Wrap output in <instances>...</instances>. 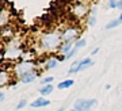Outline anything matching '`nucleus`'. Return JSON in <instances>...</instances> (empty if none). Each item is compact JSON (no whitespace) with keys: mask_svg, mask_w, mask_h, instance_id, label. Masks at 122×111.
<instances>
[{"mask_svg":"<svg viewBox=\"0 0 122 111\" xmlns=\"http://www.w3.org/2000/svg\"><path fill=\"white\" fill-rule=\"evenodd\" d=\"M33 71H37V64H35L34 61H19V62H16V64L14 65L12 75L19 80L23 75L30 73Z\"/></svg>","mask_w":122,"mask_h":111,"instance_id":"nucleus-3","label":"nucleus"},{"mask_svg":"<svg viewBox=\"0 0 122 111\" xmlns=\"http://www.w3.org/2000/svg\"><path fill=\"white\" fill-rule=\"evenodd\" d=\"M73 84H75V81L68 79V80H64V81H61V83H58L57 88H58V90H66V88H71Z\"/></svg>","mask_w":122,"mask_h":111,"instance_id":"nucleus-17","label":"nucleus"},{"mask_svg":"<svg viewBox=\"0 0 122 111\" xmlns=\"http://www.w3.org/2000/svg\"><path fill=\"white\" fill-rule=\"evenodd\" d=\"M117 8L122 12V0H118V3H117Z\"/></svg>","mask_w":122,"mask_h":111,"instance_id":"nucleus-27","label":"nucleus"},{"mask_svg":"<svg viewBox=\"0 0 122 111\" xmlns=\"http://www.w3.org/2000/svg\"><path fill=\"white\" fill-rule=\"evenodd\" d=\"M53 80H54L53 76H48V77H44V79L41 80V83H42V86H48V84H52Z\"/></svg>","mask_w":122,"mask_h":111,"instance_id":"nucleus-23","label":"nucleus"},{"mask_svg":"<svg viewBox=\"0 0 122 111\" xmlns=\"http://www.w3.org/2000/svg\"><path fill=\"white\" fill-rule=\"evenodd\" d=\"M86 43H87V42H86V39L80 38V39H77V41L73 43V46L76 47V49H79V47H84V46H86Z\"/></svg>","mask_w":122,"mask_h":111,"instance_id":"nucleus-21","label":"nucleus"},{"mask_svg":"<svg viewBox=\"0 0 122 111\" xmlns=\"http://www.w3.org/2000/svg\"><path fill=\"white\" fill-rule=\"evenodd\" d=\"M23 47L18 43L16 39H12L11 42L7 45V47L4 49V60L7 61H16V60H20L22 58V54H23Z\"/></svg>","mask_w":122,"mask_h":111,"instance_id":"nucleus-2","label":"nucleus"},{"mask_svg":"<svg viewBox=\"0 0 122 111\" xmlns=\"http://www.w3.org/2000/svg\"><path fill=\"white\" fill-rule=\"evenodd\" d=\"M62 39H61V33L57 31H48L39 37V47L44 51H58Z\"/></svg>","mask_w":122,"mask_h":111,"instance_id":"nucleus-1","label":"nucleus"},{"mask_svg":"<svg viewBox=\"0 0 122 111\" xmlns=\"http://www.w3.org/2000/svg\"><path fill=\"white\" fill-rule=\"evenodd\" d=\"M95 23H96V16H95V8L92 10V12L88 15V18H87V25L88 26H95Z\"/></svg>","mask_w":122,"mask_h":111,"instance_id":"nucleus-20","label":"nucleus"},{"mask_svg":"<svg viewBox=\"0 0 122 111\" xmlns=\"http://www.w3.org/2000/svg\"><path fill=\"white\" fill-rule=\"evenodd\" d=\"M0 33H1V35H3L4 38H12V35H14V31L11 30V27H10V26L3 27V29L0 30Z\"/></svg>","mask_w":122,"mask_h":111,"instance_id":"nucleus-18","label":"nucleus"},{"mask_svg":"<svg viewBox=\"0 0 122 111\" xmlns=\"http://www.w3.org/2000/svg\"><path fill=\"white\" fill-rule=\"evenodd\" d=\"M12 76L14 75H11L10 71H7V69H0V88L10 86V83L12 80Z\"/></svg>","mask_w":122,"mask_h":111,"instance_id":"nucleus-6","label":"nucleus"},{"mask_svg":"<svg viewBox=\"0 0 122 111\" xmlns=\"http://www.w3.org/2000/svg\"><path fill=\"white\" fill-rule=\"evenodd\" d=\"M92 64H94L92 58H84V60H80V65H79V72H80V71H84V69H87L88 66H91Z\"/></svg>","mask_w":122,"mask_h":111,"instance_id":"nucleus-15","label":"nucleus"},{"mask_svg":"<svg viewBox=\"0 0 122 111\" xmlns=\"http://www.w3.org/2000/svg\"><path fill=\"white\" fill-rule=\"evenodd\" d=\"M3 61H4V53H3V51H0V64H1Z\"/></svg>","mask_w":122,"mask_h":111,"instance_id":"nucleus-29","label":"nucleus"},{"mask_svg":"<svg viewBox=\"0 0 122 111\" xmlns=\"http://www.w3.org/2000/svg\"><path fill=\"white\" fill-rule=\"evenodd\" d=\"M122 23V12H121V15L118 18H115V19H113V20H110L107 25L105 26V29L106 30H111V29H114V27H117V26H119Z\"/></svg>","mask_w":122,"mask_h":111,"instance_id":"nucleus-11","label":"nucleus"},{"mask_svg":"<svg viewBox=\"0 0 122 111\" xmlns=\"http://www.w3.org/2000/svg\"><path fill=\"white\" fill-rule=\"evenodd\" d=\"M96 102H98L96 99H88V100H87V104H86V110H90V111H91V108L96 104Z\"/></svg>","mask_w":122,"mask_h":111,"instance_id":"nucleus-22","label":"nucleus"},{"mask_svg":"<svg viewBox=\"0 0 122 111\" xmlns=\"http://www.w3.org/2000/svg\"><path fill=\"white\" fill-rule=\"evenodd\" d=\"M57 64H58L57 57H50V58H48V60H46V62H45V69H53V68H56Z\"/></svg>","mask_w":122,"mask_h":111,"instance_id":"nucleus-14","label":"nucleus"},{"mask_svg":"<svg viewBox=\"0 0 122 111\" xmlns=\"http://www.w3.org/2000/svg\"><path fill=\"white\" fill-rule=\"evenodd\" d=\"M84 111H90V110H84Z\"/></svg>","mask_w":122,"mask_h":111,"instance_id":"nucleus-34","label":"nucleus"},{"mask_svg":"<svg viewBox=\"0 0 122 111\" xmlns=\"http://www.w3.org/2000/svg\"><path fill=\"white\" fill-rule=\"evenodd\" d=\"M79 65H80V60L73 61V64L71 65V68H69V71H68V73H69V75L77 73V72H79Z\"/></svg>","mask_w":122,"mask_h":111,"instance_id":"nucleus-19","label":"nucleus"},{"mask_svg":"<svg viewBox=\"0 0 122 111\" xmlns=\"http://www.w3.org/2000/svg\"><path fill=\"white\" fill-rule=\"evenodd\" d=\"M57 111H64V108H62V107H61V108H58V110Z\"/></svg>","mask_w":122,"mask_h":111,"instance_id":"nucleus-32","label":"nucleus"},{"mask_svg":"<svg viewBox=\"0 0 122 111\" xmlns=\"http://www.w3.org/2000/svg\"><path fill=\"white\" fill-rule=\"evenodd\" d=\"M72 49H73V43L62 42L61 43V46H60V49H58V53H60V56H66Z\"/></svg>","mask_w":122,"mask_h":111,"instance_id":"nucleus-10","label":"nucleus"},{"mask_svg":"<svg viewBox=\"0 0 122 111\" xmlns=\"http://www.w3.org/2000/svg\"><path fill=\"white\" fill-rule=\"evenodd\" d=\"M35 60V53L33 50H25L22 54V58H20V61H34Z\"/></svg>","mask_w":122,"mask_h":111,"instance_id":"nucleus-12","label":"nucleus"},{"mask_svg":"<svg viewBox=\"0 0 122 111\" xmlns=\"http://www.w3.org/2000/svg\"><path fill=\"white\" fill-rule=\"evenodd\" d=\"M50 104V100L48 99H45L44 96H41V98L35 99L34 102H31V107H34V108H39V107H46Z\"/></svg>","mask_w":122,"mask_h":111,"instance_id":"nucleus-9","label":"nucleus"},{"mask_svg":"<svg viewBox=\"0 0 122 111\" xmlns=\"http://www.w3.org/2000/svg\"><path fill=\"white\" fill-rule=\"evenodd\" d=\"M75 3H86V0H73Z\"/></svg>","mask_w":122,"mask_h":111,"instance_id":"nucleus-31","label":"nucleus"},{"mask_svg":"<svg viewBox=\"0 0 122 111\" xmlns=\"http://www.w3.org/2000/svg\"><path fill=\"white\" fill-rule=\"evenodd\" d=\"M4 98H5V94L3 92V91H0V102H3V100H4Z\"/></svg>","mask_w":122,"mask_h":111,"instance_id":"nucleus-28","label":"nucleus"},{"mask_svg":"<svg viewBox=\"0 0 122 111\" xmlns=\"http://www.w3.org/2000/svg\"><path fill=\"white\" fill-rule=\"evenodd\" d=\"M38 71H33V72L30 73H26V75H23L20 79H19V81L20 83H23V84H30V83H33V81L38 77Z\"/></svg>","mask_w":122,"mask_h":111,"instance_id":"nucleus-8","label":"nucleus"},{"mask_svg":"<svg viewBox=\"0 0 122 111\" xmlns=\"http://www.w3.org/2000/svg\"><path fill=\"white\" fill-rule=\"evenodd\" d=\"M98 51H99V47H96V49H94V50H92V54H96Z\"/></svg>","mask_w":122,"mask_h":111,"instance_id":"nucleus-30","label":"nucleus"},{"mask_svg":"<svg viewBox=\"0 0 122 111\" xmlns=\"http://www.w3.org/2000/svg\"><path fill=\"white\" fill-rule=\"evenodd\" d=\"M61 39L62 42L75 43L77 39H80V30L75 26H68L61 31Z\"/></svg>","mask_w":122,"mask_h":111,"instance_id":"nucleus-4","label":"nucleus"},{"mask_svg":"<svg viewBox=\"0 0 122 111\" xmlns=\"http://www.w3.org/2000/svg\"><path fill=\"white\" fill-rule=\"evenodd\" d=\"M26 104H27V100H20V102L18 103V106H16V110H22L23 107H26Z\"/></svg>","mask_w":122,"mask_h":111,"instance_id":"nucleus-25","label":"nucleus"},{"mask_svg":"<svg viewBox=\"0 0 122 111\" xmlns=\"http://www.w3.org/2000/svg\"><path fill=\"white\" fill-rule=\"evenodd\" d=\"M86 104H87V100H86V99H77V100L75 102L73 108L76 111H84L86 110Z\"/></svg>","mask_w":122,"mask_h":111,"instance_id":"nucleus-13","label":"nucleus"},{"mask_svg":"<svg viewBox=\"0 0 122 111\" xmlns=\"http://www.w3.org/2000/svg\"><path fill=\"white\" fill-rule=\"evenodd\" d=\"M117 3L118 0H109V8H117Z\"/></svg>","mask_w":122,"mask_h":111,"instance_id":"nucleus-26","label":"nucleus"},{"mask_svg":"<svg viewBox=\"0 0 122 111\" xmlns=\"http://www.w3.org/2000/svg\"><path fill=\"white\" fill-rule=\"evenodd\" d=\"M76 50H77V49H76V47L73 46V49H72V50H71L69 53H68V54L64 56V58H65V60H68V58H71V57H73V56L76 54Z\"/></svg>","mask_w":122,"mask_h":111,"instance_id":"nucleus-24","label":"nucleus"},{"mask_svg":"<svg viewBox=\"0 0 122 111\" xmlns=\"http://www.w3.org/2000/svg\"><path fill=\"white\" fill-rule=\"evenodd\" d=\"M71 111H76V110H75V108H72V110H71Z\"/></svg>","mask_w":122,"mask_h":111,"instance_id":"nucleus-33","label":"nucleus"},{"mask_svg":"<svg viewBox=\"0 0 122 111\" xmlns=\"http://www.w3.org/2000/svg\"><path fill=\"white\" fill-rule=\"evenodd\" d=\"M10 16H11V14H10L8 10H5V8L0 10V30L3 27H5V26H8Z\"/></svg>","mask_w":122,"mask_h":111,"instance_id":"nucleus-7","label":"nucleus"},{"mask_svg":"<svg viewBox=\"0 0 122 111\" xmlns=\"http://www.w3.org/2000/svg\"><path fill=\"white\" fill-rule=\"evenodd\" d=\"M71 12L75 18L83 19V18H88L90 8H88V5L86 3H73L72 7H71Z\"/></svg>","mask_w":122,"mask_h":111,"instance_id":"nucleus-5","label":"nucleus"},{"mask_svg":"<svg viewBox=\"0 0 122 111\" xmlns=\"http://www.w3.org/2000/svg\"><path fill=\"white\" fill-rule=\"evenodd\" d=\"M53 92V86L52 84H48V86H42L41 88H39V94H41V96H46V95H50Z\"/></svg>","mask_w":122,"mask_h":111,"instance_id":"nucleus-16","label":"nucleus"}]
</instances>
